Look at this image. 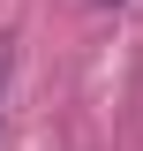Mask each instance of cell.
<instances>
[{
    "instance_id": "1",
    "label": "cell",
    "mask_w": 143,
    "mask_h": 151,
    "mask_svg": "<svg viewBox=\"0 0 143 151\" xmlns=\"http://www.w3.org/2000/svg\"><path fill=\"white\" fill-rule=\"evenodd\" d=\"M0 129H8V45H0Z\"/></svg>"
},
{
    "instance_id": "2",
    "label": "cell",
    "mask_w": 143,
    "mask_h": 151,
    "mask_svg": "<svg viewBox=\"0 0 143 151\" xmlns=\"http://www.w3.org/2000/svg\"><path fill=\"white\" fill-rule=\"evenodd\" d=\"M98 8H121V0H98Z\"/></svg>"
}]
</instances>
